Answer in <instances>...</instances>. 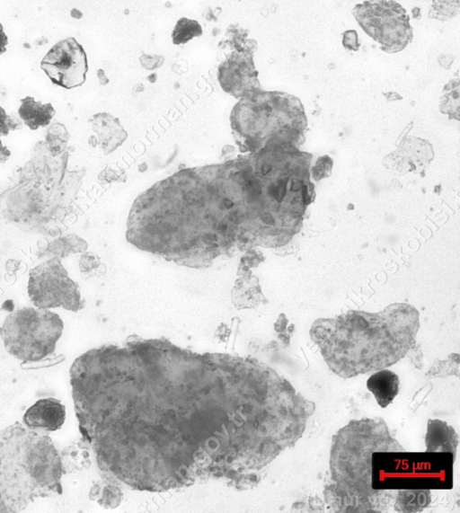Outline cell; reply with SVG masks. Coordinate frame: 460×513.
<instances>
[{
    "mask_svg": "<svg viewBox=\"0 0 460 513\" xmlns=\"http://www.w3.org/2000/svg\"><path fill=\"white\" fill-rule=\"evenodd\" d=\"M62 472L48 435L20 423L0 430V512H18L36 498L60 494Z\"/></svg>",
    "mask_w": 460,
    "mask_h": 513,
    "instance_id": "6da1fadb",
    "label": "cell"
},
{
    "mask_svg": "<svg viewBox=\"0 0 460 513\" xmlns=\"http://www.w3.org/2000/svg\"><path fill=\"white\" fill-rule=\"evenodd\" d=\"M454 456L450 452H376L372 456L374 489H451Z\"/></svg>",
    "mask_w": 460,
    "mask_h": 513,
    "instance_id": "7a4b0ae2",
    "label": "cell"
},
{
    "mask_svg": "<svg viewBox=\"0 0 460 513\" xmlns=\"http://www.w3.org/2000/svg\"><path fill=\"white\" fill-rule=\"evenodd\" d=\"M64 323L49 309L22 307L9 314L0 327L8 353L22 361H39L51 355L62 335Z\"/></svg>",
    "mask_w": 460,
    "mask_h": 513,
    "instance_id": "3957f363",
    "label": "cell"
},
{
    "mask_svg": "<svg viewBox=\"0 0 460 513\" xmlns=\"http://www.w3.org/2000/svg\"><path fill=\"white\" fill-rule=\"evenodd\" d=\"M27 291L31 303L39 308L62 307L75 312L82 308L78 286L68 277L58 257L31 270Z\"/></svg>",
    "mask_w": 460,
    "mask_h": 513,
    "instance_id": "277c9868",
    "label": "cell"
},
{
    "mask_svg": "<svg viewBox=\"0 0 460 513\" xmlns=\"http://www.w3.org/2000/svg\"><path fill=\"white\" fill-rule=\"evenodd\" d=\"M355 15L365 29L387 51L403 49L411 31L405 11L394 2H367L357 6Z\"/></svg>",
    "mask_w": 460,
    "mask_h": 513,
    "instance_id": "5b68a950",
    "label": "cell"
},
{
    "mask_svg": "<svg viewBox=\"0 0 460 513\" xmlns=\"http://www.w3.org/2000/svg\"><path fill=\"white\" fill-rule=\"evenodd\" d=\"M40 68L54 84L72 89L85 81L87 56L83 46L68 37L51 47L41 59Z\"/></svg>",
    "mask_w": 460,
    "mask_h": 513,
    "instance_id": "8992f818",
    "label": "cell"
},
{
    "mask_svg": "<svg viewBox=\"0 0 460 513\" xmlns=\"http://www.w3.org/2000/svg\"><path fill=\"white\" fill-rule=\"evenodd\" d=\"M65 420V405L52 398L38 400L23 415V422L28 428L49 431L59 429Z\"/></svg>",
    "mask_w": 460,
    "mask_h": 513,
    "instance_id": "52a82bcc",
    "label": "cell"
},
{
    "mask_svg": "<svg viewBox=\"0 0 460 513\" xmlns=\"http://www.w3.org/2000/svg\"><path fill=\"white\" fill-rule=\"evenodd\" d=\"M90 121L97 134L99 145L105 154L115 150L127 138V132L119 119L109 113H97Z\"/></svg>",
    "mask_w": 460,
    "mask_h": 513,
    "instance_id": "ba28073f",
    "label": "cell"
},
{
    "mask_svg": "<svg viewBox=\"0 0 460 513\" xmlns=\"http://www.w3.org/2000/svg\"><path fill=\"white\" fill-rule=\"evenodd\" d=\"M20 102L19 116L31 130L48 126L55 115L56 111L49 102L42 103L41 101H36L31 96H26L21 99Z\"/></svg>",
    "mask_w": 460,
    "mask_h": 513,
    "instance_id": "9c48e42d",
    "label": "cell"
},
{
    "mask_svg": "<svg viewBox=\"0 0 460 513\" xmlns=\"http://www.w3.org/2000/svg\"><path fill=\"white\" fill-rule=\"evenodd\" d=\"M367 387L375 396L378 405L385 408L398 394L399 377L393 371L380 370L367 379Z\"/></svg>",
    "mask_w": 460,
    "mask_h": 513,
    "instance_id": "30bf717a",
    "label": "cell"
},
{
    "mask_svg": "<svg viewBox=\"0 0 460 513\" xmlns=\"http://www.w3.org/2000/svg\"><path fill=\"white\" fill-rule=\"evenodd\" d=\"M68 138L66 127L60 122H54L47 130L45 145L52 155H58L65 150Z\"/></svg>",
    "mask_w": 460,
    "mask_h": 513,
    "instance_id": "8fae6325",
    "label": "cell"
},
{
    "mask_svg": "<svg viewBox=\"0 0 460 513\" xmlns=\"http://www.w3.org/2000/svg\"><path fill=\"white\" fill-rule=\"evenodd\" d=\"M79 241H81V239L75 234L59 237L49 243L48 252L52 254L53 257L61 259L68 253L84 251V249L85 248L81 247V245L85 244V243L84 241L79 243Z\"/></svg>",
    "mask_w": 460,
    "mask_h": 513,
    "instance_id": "7c38bea8",
    "label": "cell"
},
{
    "mask_svg": "<svg viewBox=\"0 0 460 513\" xmlns=\"http://www.w3.org/2000/svg\"><path fill=\"white\" fill-rule=\"evenodd\" d=\"M201 33V26L197 21L181 18L173 29L172 42L174 44L185 43L194 37L200 36Z\"/></svg>",
    "mask_w": 460,
    "mask_h": 513,
    "instance_id": "4fadbf2b",
    "label": "cell"
},
{
    "mask_svg": "<svg viewBox=\"0 0 460 513\" xmlns=\"http://www.w3.org/2000/svg\"><path fill=\"white\" fill-rule=\"evenodd\" d=\"M22 128V122L14 114H7L0 106V136H7L11 130Z\"/></svg>",
    "mask_w": 460,
    "mask_h": 513,
    "instance_id": "5bb4252c",
    "label": "cell"
},
{
    "mask_svg": "<svg viewBox=\"0 0 460 513\" xmlns=\"http://www.w3.org/2000/svg\"><path fill=\"white\" fill-rule=\"evenodd\" d=\"M122 498V493L115 486H105L99 503L105 508L114 509L119 506Z\"/></svg>",
    "mask_w": 460,
    "mask_h": 513,
    "instance_id": "9a60e30c",
    "label": "cell"
},
{
    "mask_svg": "<svg viewBox=\"0 0 460 513\" xmlns=\"http://www.w3.org/2000/svg\"><path fill=\"white\" fill-rule=\"evenodd\" d=\"M343 45L349 49L357 50L358 49L359 44L355 31H348L344 33Z\"/></svg>",
    "mask_w": 460,
    "mask_h": 513,
    "instance_id": "2e32d148",
    "label": "cell"
},
{
    "mask_svg": "<svg viewBox=\"0 0 460 513\" xmlns=\"http://www.w3.org/2000/svg\"><path fill=\"white\" fill-rule=\"evenodd\" d=\"M8 44V37L4 31L3 24L0 22V55L6 51V45Z\"/></svg>",
    "mask_w": 460,
    "mask_h": 513,
    "instance_id": "e0dca14e",
    "label": "cell"
},
{
    "mask_svg": "<svg viewBox=\"0 0 460 513\" xmlns=\"http://www.w3.org/2000/svg\"><path fill=\"white\" fill-rule=\"evenodd\" d=\"M11 155V151L2 144L0 139V163H4Z\"/></svg>",
    "mask_w": 460,
    "mask_h": 513,
    "instance_id": "ac0fdd59",
    "label": "cell"
},
{
    "mask_svg": "<svg viewBox=\"0 0 460 513\" xmlns=\"http://www.w3.org/2000/svg\"><path fill=\"white\" fill-rule=\"evenodd\" d=\"M217 238L216 236V234H206L203 236V242L207 244H212L215 243L217 242Z\"/></svg>",
    "mask_w": 460,
    "mask_h": 513,
    "instance_id": "d6986e66",
    "label": "cell"
},
{
    "mask_svg": "<svg viewBox=\"0 0 460 513\" xmlns=\"http://www.w3.org/2000/svg\"><path fill=\"white\" fill-rule=\"evenodd\" d=\"M224 206H225L226 208H232V207L234 206V202L231 201V200H229V199H225V201H224Z\"/></svg>",
    "mask_w": 460,
    "mask_h": 513,
    "instance_id": "ffe728a7",
    "label": "cell"
},
{
    "mask_svg": "<svg viewBox=\"0 0 460 513\" xmlns=\"http://www.w3.org/2000/svg\"><path fill=\"white\" fill-rule=\"evenodd\" d=\"M217 229H218L219 231H224V230H226V223H219V224L217 225Z\"/></svg>",
    "mask_w": 460,
    "mask_h": 513,
    "instance_id": "44dd1931",
    "label": "cell"
}]
</instances>
